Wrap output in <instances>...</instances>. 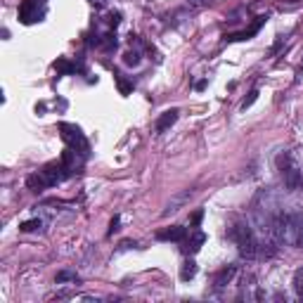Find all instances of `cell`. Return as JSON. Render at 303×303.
<instances>
[{
  "label": "cell",
  "mask_w": 303,
  "mask_h": 303,
  "mask_svg": "<svg viewBox=\"0 0 303 303\" xmlns=\"http://www.w3.org/2000/svg\"><path fill=\"white\" fill-rule=\"evenodd\" d=\"M230 237H232V242H235V244L239 246V253H242L244 258H253V256L258 253V242H256V237H253L251 228H249L246 223L232 225Z\"/></svg>",
  "instance_id": "6da1fadb"
},
{
  "label": "cell",
  "mask_w": 303,
  "mask_h": 303,
  "mask_svg": "<svg viewBox=\"0 0 303 303\" xmlns=\"http://www.w3.org/2000/svg\"><path fill=\"white\" fill-rule=\"evenodd\" d=\"M59 130H62V137L64 142L69 144V149L81 152V154H88V140L83 137L79 126H71V123H59Z\"/></svg>",
  "instance_id": "7a4b0ae2"
},
{
  "label": "cell",
  "mask_w": 303,
  "mask_h": 303,
  "mask_svg": "<svg viewBox=\"0 0 303 303\" xmlns=\"http://www.w3.org/2000/svg\"><path fill=\"white\" fill-rule=\"evenodd\" d=\"M62 171H69V168L64 166V161H52V164H48V166H45L43 171H41V173L45 175V180H48V185L52 187V185H57V182L66 175V173H62Z\"/></svg>",
  "instance_id": "3957f363"
},
{
  "label": "cell",
  "mask_w": 303,
  "mask_h": 303,
  "mask_svg": "<svg viewBox=\"0 0 303 303\" xmlns=\"http://www.w3.org/2000/svg\"><path fill=\"white\" fill-rule=\"evenodd\" d=\"M185 237H187V228H182V225H173V228L157 232V239L161 242H185Z\"/></svg>",
  "instance_id": "277c9868"
},
{
  "label": "cell",
  "mask_w": 303,
  "mask_h": 303,
  "mask_svg": "<svg viewBox=\"0 0 303 303\" xmlns=\"http://www.w3.org/2000/svg\"><path fill=\"white\" fill-rule=\"evenodd\" d=\"M282 175H284V185H287V190H298L301 187V182H303V175H301V171L291 164V166H287L284 171H282Z\"/></svg>",
  "instance_id": "5b68a950"
},
{
  "label": "cell",
  "mask_w": 303,
  "mask_h": 303,
  "mask_svg": "<svg viewBox=\"0 0 303 303\" xmlns=\"http://www.w3.org/2000/svg\"><path fill=\"white\" fill-rule=\"evenodd\" d=\"M204 242H206V235H204V232H192L190 239H185V244H182V253H185V256L197 253L199 249H202Z\"/></svg>",
  "instance_id": "8992f818"
},
{
  "label": "cell",
  "mask_w": 303,
  "mask_h": 303,
  "mask_svg": "<svg viewBox=\"0 0 303 303\" xmlns=\"http://www.w3.org/2000/svg\"><path fill=\"white\" fill-rule=\"evenodd\" d=\"M235 275H237V268L235 266H228V268H223V270H218V273L213 275V284H216V289L228 287V284L235 280Z\"/></svg>",
  "instance_id": "52a82bcc"
},
{
  "label": "cell",
  "mask_w": 303,
  "mask_h": 303,
  "mask_svg": "<svg viewBox=\"0 0 303 303\" xmlns=\"http://www.w3.org/2000/svg\"><path fill=\"white\" fill-rule=\"evenodd\" d=\"M36 12H38V5L36 0H22V5H19V19L24 24H31L36 19Z\"/></svg>",
  "instance_id": "ba28073f"
},
{
  "label": "cell",
  "mask_w": 303,
  "mask_h": 303,
  "mask_svg": "<svg viewBox=\"0 0 303 303\" xmlns=\"http://www.w3.org/2000/svg\"><path fill=\"white\" fill-rule=\"evenodd\" d=\"M178 114H180L178 109H168V111H164V114L157 119V133H166V130L178 121Z\"/></svg>",
  "instance_id": "9c48e42d"
},
{
  "label": "cell",
  "mask_w": 303,
  "mask_h": 303,
  "mask_svg": "<svg viewBox=\"0 0 303 303\" xmlns=\"http://www.w3.org/2000/svg\"><path fill=\"white\" fill-rule=\"evenodd\" d=\"M26 187L31 190V192H43V190H48L50 185H48V180H45L43 173H33L26 178Z\"/></svg>",
  "instance_id": "30bf717a"
},
{
  "label": "cell",
  "mask_w": 303,
  "mask_h": 303,
  "mask_svg": "<svg viewBox=\"0 0 303 303\" xmlns=\"http://www.w3.org/2000/svg\"><path fill=\"white\" fill-rule=\"evenodd\" d=\"M195 275H197V263L192 258H187L185 263H182V268H180V280L190 282V280H195Z\"/></svg>",
  "instance_id": "8fae6325"
},
{
  "label": "cell",
  "mask_w": 303,
  "mask_h": 303,
  "mask_svg": "<svg viewBox=\"0 0 303 303\" xmlns=\"http://www.w3.org/2000/svg\"><path fill=\"white\" fill-rule=\"evenodd\" d=\"M291 284H294V291H296V294L303 298V268H298V270L294 273V282H291Z\"/></svg>",
  "instance_id": "7c38bea8"
},
{
  "label": "cell",
  "mask_w": 303,
  "mask_h": 303,
  "mask_svg": "<svg viewBox=\"0 0 303 303\" xmlns=\"http://www.w3.org/2000/svg\"><path fill=\"white\" fill-rule=\"evenodd\" d=\"M123 62H126L128 66L140 64V52H137V50H128L126 55H123Z\"/></svg>",
  "instance_id": "4fadbf2b"
},
{
  "label": "cell",
  "mask_w": 303,
  "mask_h": 303,
  "mask_svg": "<svg viewBox=\"0 0 303 303\" xmlns=\"http://www.w3.org/2000/svg\"><path fill=\"white\" fill-rule=\"evenodd\" d=\"M55 69H57V71H62V73H71V71H76V66L69 64L66 59H57V62H55Z\"/></svg>",
  "instance_id": "5bb4252c"
},
{
  "label": "cell",
  "mask_w": 303,
  "mask_h": 303,
  "mask_svg": "<svg viewBox=\"0 0 303 303\" xmlns=\"http://www.w3.org/2000/svg\"><path fill=\"white\" fill-rule=\"evenodd\" d=\"M116 83H119V93H121V95H128L130 90H133V83L126 81L123 76H116Z\"/></svg>",
  "instance_id": "9a60e30c"
},
{
  "label": "cell",
  "mask_w": 303,
  "mask_h": 303,
  "mask_svg": "<svg viewBox=\"0 0 303 303\" xmlns=\"http://www.w3.org/2000/svg\"><path fill=\"white\" fill-rule=\"evenodd\" d=\"M38 228H41V220H38V218H33V220H26V223L19 225V230H22V232H33V230H38Z\"/></svg>",
  "instance_id": "2e32d148"
},
{
  "label": "cell",
  "mask_w": 303,
  "mask_h": 303,
  "mask_svg": "<svg viewBox=\"0 0 303 303\" xmlns=\"http://www.w3.org/2000/svg\"><path fill=\"white\" fill-rule=\"evenodd\" d=\"M258 90H251V93H249V97H246V100L244 102H242V109H244V111H246V109H249V107H251V104H253V102H256V100H258Z\"/></svg>",
  "instance_id": "e0dca14e"
},
{
  "label": "cell",
  "mask_w": 303,
  "mask_h": 303,
  "mask_svg": "<svg viewBox=\"0 0 303 303\" xmlns=\"http://www.w3.org/2000/svg\"><path fill=\"white\" fill-rule=\"evenodd\" d=\"M69 280H71V282H76V280H79V277H76V275H73V273H66V270H62V273H57V282H69Z\"/></svg>",
  "instance_id": "ac0fdd59"
},
{
  "label": "cell",
  "mask_w": 303,
  "mask_h": 303,
  "mask_svg": "<svg viewBox=\"0 0 303 303\" xmlns=\"http://www.w3.org/2000/svg\"><path fill=\"white\" fill-rule=\"evenodd\" d=\"M119 24H121V12H111V15H109V26L116 29Z\"/></svg>",
  "instance_id": "d6986e66"
},
{
  "label": "cell",
  "mask_w": 303,
  "mask_h": 303,
  "mask_svg": "<svg viewBox=\"0 0 303 303\" xmlns=\"http://www.w3.org/2000/svg\"><path fill=\"white\" fill-rule=\"evenodd\" d=\"M202 218H204V211H202V209L195 211V213H192V228H199V223H202Z\"/></svg>",
  "instance_id": "ffe728a7"
},
{
  "label": "cell",
  "mask_w": 303,
  "mask_h": 303,
  "mask_svg": "<svg viewBox=\"0 0 303 303\" xmlns=\"http://www.w3.org/2000/svg\"><path fill=\"white\" fill-rule=\"evenodd\" d=\"M119 223H121V218H119V216L111 218V223H109V235H114V232L119 230Z\"/></svg>",
  "instance_id": "44dd1931"
},
{
  "label": "cell",
  "mask_w": 303,
  "mask_h": 303,
  "mask_svg": "<svg viewBox=\"0 0 303 303\" xmlns=\"http://www.w3.org/2000/svg\"><path fill=\"white\" fill-rule=\"evenodd\" d=\"M209 0H190V5H195V8H204Z\"/></svg>",
  "instance_id": "7402d4cb"
},
{
  "label": "cell",
  "mask_w": 303,
  "mask_h": 303,
  "mask_svg": "<svg viewBox=\"0 0 303 303\" xmlns=\"http://www.w3.org/2000/svg\"><path fill=\"white\" fill-rule=\"evenodd\" d=\"M197 90H204V88H206V81H197Z\"/></svg>",
  "instance_id": "603a6c76"
},
{
  "label": "cell",
  "mask_w": 303,
  "mask_h": 303,
  "mask_svg": "<svg viewBox=\"0 0 303 303\" xmlns=\"http://www.w3.org/2000/svg\"><path fill=\"white\" fill-rule=\"evenodd\" d=\"M90 3H93L95 8H102V5H104V3H107V0H90Z\"/></svg>",
  "instance_id": "cb8c5ba5"
}]
</instances>
